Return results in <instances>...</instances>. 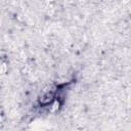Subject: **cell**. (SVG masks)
<instances>
[{
    "mask_svg": "<svg viewBox=\"0 0 131 131\" xmlns=\"http://www.w3.org/2000/svg\"><path fill=\"white\" fill-rule=\"evenodd\" d=\"M53 99H54V93L50 91V92L44 93V94L40 97L39 102H40V104H42V105H47V104L51 103Z\"/></svg>",
    "mask_w": 131,
    "mask_h": 131,
    "instance_id": "obj_1",
    "label": "cell"
}]
</instances>
